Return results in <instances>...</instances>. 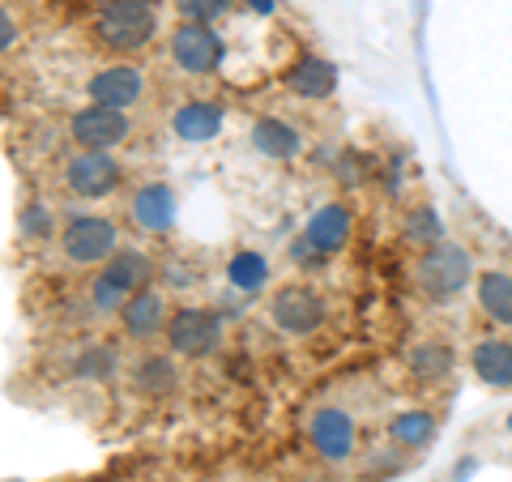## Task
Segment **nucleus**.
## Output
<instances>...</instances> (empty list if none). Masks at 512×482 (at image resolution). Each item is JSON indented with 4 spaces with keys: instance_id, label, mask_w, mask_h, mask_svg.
Returning <instances> with one entry per match:
<instances>
[{
    "instance_id": "nucleus-1",
    "label": "nucleus",
    "mask_w": 512,
    "mask_h": 482,
    "mask_svg": "<svg viewBox=\"0 0 512 482\" xmlns=\"http://www.w3.org/2000/svg\"><path fill=\"white\" fill-rule=\"evenodd\" d=\"M154 26H158L154 0H99L94 39L107 52H141L154 39Z\"/></svg>"
},
{
    "instance_id": "nucleus-2",
    "label": "nucleus",
    "mask_w": 512,
    "mask_h": 482,
    "mask_svg": "<svg viewBox=\"0 0 512 482\" xmlns=\"http://www.w3.org/2000/svg\"><path fill=\"white\" fill-rule=\"evenodd\" d=\"M150 273H154L150 256H141V252H133V248H120V252L103 265L99 278H94V286H90L94 308H99V312H120L124 303H128V295H137L141 286H146Z\"/></svg>"
},
{
    "instance_id": "nucleus-3",
    "label": "nucleus",
    "mask_w": 512,
    "mask_h": 482,
    "mask_svg": "<svg viewBox=\"0 0 512 482\" xmlns=\"http://www.w3.org/2000/svg\"><path fill=\"white\" fill-rule=\"evenodd\" d=\"M60 252L69 256L73 265H107L111 256L120 252V231H116V222H107L99 214L73 218L69 227L60 231Z\"/></svg>"
},
{
    "instance_id": "nucleus-4",
    "label": "nucleus",
    "mask_w": 512,
    "mask_h": 482,
    "mask_svg": "<svg viewBox=\"0 0 512 482\" xmlns=\"http://www.w3.org/2000/svg\"><path fill=\"white\" fill-rule=\"evenodd\" d=\"M222 342V325L210 308H175L167 320V346L180 359H205Z\"/></svg>"
},
{
    "instance_id": "nucleus-5",
    "label": "nucleus",
    "mask_w": 512,
    "mask_h": 482,
    "mask_svg": "<svg viewBox=\"0 0 512 482\" xmlns=\"http://www.w3.org/2000/svg\"><path fill=\"white\" fill-rule=\"evenodd\" d=\"M128 133H133V124H128L120 107L90 103L82 111H73L69 120V137L77 141V150H116L128 141Z\"/></svg>"
},
{
    "instance_id": "nucleus-6",
    "label": "nucleus",
    "mask_w": 512,
    "mask_h": 482,
    "mask_svg": "<svg viewBox=\"0 0 512 482\" xmlns=\"http://www.w3.org/2000/svg\"><path fill=\"white\" fill-rule=\"evenodd\" d=\"M64 184H69L73 197L99 201L120 184V163L107 150H77L69 163H64Z\"/></svg>"
},
{
    "instance_id": "nucleus-7",
    "label": "nucleus",
    "mask_w": 512,
    "mask_h": 482,
    "mask_svg": "<svg viewBox=\"0 0 512 482\" xmlns=\"http://www.w3.org/2000/svg\"><path fill=\"white\" fill-rule=\"evenodd\" d=\"M171 60H175V69H184L192 77L214 73L218 60H222V39L214 35V26L180 22L171 35Z\"/></svg>"
},
{
    "instance_id": "nucleus-8",
    "label": "nucleus",
    "mask_w": 512,
    "mask_h": 482,
    "mask_svg": "<svg viewBox=\"0 0 512 482\" xmlns=\"http://www.w3.org/2000/svg\"><path fill=\"white\" fill-rule=\"evenodd\" d=\"M470 282V256L457 244H436L419 265V286L431 299H448Z\"/></svg>"
},
{
    "instance_id": "nucleus-9",
    "label": "nucleus",
    "mask_w": 512,
    "mask_h": 482,
    "mask_svg": "<svg viewBox=\"0 0 512 482\" xmlns=\"http://www.w3.org/2000/svg\"><path fill=\"white\" fill-rule=\"evenodd\" d=\"M269 316H274V325L282 333H316L320 320H325V299H320L316 291H308V286H282V291L269 299Z\"/></svg>"
},
{
    "instance_id": "nucleus-10",
    "label": "nucleus",
    "mask_w": 512,
    "mask_h": 482,
    "mask_svg": "<svg viewBox=\"0 0 512 482\" xmlns=\"http://www.w3.org/2000/svg\"><path fill=\"white\" fill-rule=\"evenodd\" d=\"M86 94H90V103H99V107L128 111L146 94V77H141L137 64H107V69H99L86 82Z\"/></svg>"
},
{
    "instance_id": "nucleus-11",
    "label": "nucleus",
    "mask_w": 512,
    "mask_h": 482,
    "mask_svg": "<svg viewBox=\"0 0 512 482\" xmlns=\"http://www.w3.org/2000/svg\"><path fill=\"white\" fill-rule=\"evenodd\" d=\"M167 295L163 291H154V286H141L137 295H128V303L120 308V325L124 333L133 337V342H150V337L158 333H167Z\"/></svg>"
},
{
    "instance_id": "nucleus-12",
    "label": "nucleus",
    "mask_w": 512,
    "mask_h": 482,
    "mask_svg": "<svg viewBox=\"0 0 512 482\" xmlns=\"http://www.w3.org/2000/svg\"><path fill=\"white\" fill-rule=\"evenodd\" d=\"M308 436L325 461H346L355 453V423H350V414H342V410H316Z\"/></svg>"
},
{
    "instance_id": "nucleus-13",
    "label": "nucleus",
    "mask_w": 512,
    "mask_h": 482,
    "mask_svg": "<svg viewBox=\"0 0 512 482\" xmlns=\"http://www.w3.org/2000/svg\"><path fill=\"white\" fill-rule=\"evenodd\" d=\"M282 82L291 94H299V99H325V94H333V86H338V69L320 56H303L282 73Z\"/></svg>"
},
{
    "instance_id": "nucleus-14",
    "label": "nucleus",
    "mask_w": 512,
    "mask_h": 482,
    "mask_svg": "<svg viewBox=\"0 0 512 482\" xmlns=\"http://www.w3.org/2000/svg\"><path fill=\"white\" fill-rule=\"evenodd\" d=\"M133 222L146 235H163L175 222V192L167 184H146L133 197Z\"/></svg>"
},
{
    "instance_id": "nucleus-15",
    "label": "nucleus",
    "mask_w": 512,
    "mask_h": 482,
    "mask_svg": "<svg viewBox=\"0 0 512 482\" xmlns=\"http://www.w3.org/2000/svg\"><path fill=\"white\" fill-rule=\"evenodd\" d=\"M171 128H175V137L192 141V146H201V141H214L218 128H222V107L210 103V99H192V103H184L180 111H175Z\"/></svg>"
},
{
    "instance_id": "nucleus-16",
    "label": "nucleus",
    "mask_w": 512,
    "mask_h": 482,
    "mask_svg": "<svg viewBox=\"0 0 512 482\" xmlns=\"http://www.w3.org/2000/svg\"><path fill=\"white\" fill-rule=\"evenodd\" d=\"M346 239H350V214L342 210V205H325V210H316L312 222H308V231H303V244H308L312 252H320V256L346 248Z\"/></svg>"
},
{
    "instance_id": "nucleus-17",
    "label": "nucleus",
    "mask_w": 512,
    "mask_h": 482,
    "mask_svg": "<svg viewBox=\"0 0 512 482\" xmlns=\"http://www.w3.org/2000/svg\"><path fill=\"white\" fill-rule=\"evenodd\" d=\"M252 146L261 150L265 158H295L303 150V137L295 124L274 120V116H261L252 124Z\"/></svg>"
},
{
    "instance_id": "nucleus-18",
    "label": "nucleus",
    "mask_w": 512,
    "mask_h": 482,
    "mask_svg": "<svg viewBox=\"0 0 512 482\" xmlns=\"http://www.w3.org/2000/svg\"><path fill=\"white\" fill-rule=\"evenodd\" d=\"M478 303L495 325H512V278L500 269L478 273Z\"/></svg>"
},
{
    "instance_id": "nucleus-19",
    "label": "nucleus",
    "mask_w": 512,
    "mask_h": 482,
    "mask_svg": "<svg viewBox=\"0 0 512 482\" xmlns=\"http://www.w3.org/2000/svg\"><path fill=\"white\" fill-rule=\"evenodd\" d=\"M474 372L495 389H512V342H478Z\"/></svg>"
},
{
    "instance_id": "nucleus-20",
    "label": "nucleus",
    "mask_w": 512,
    "mask_h": 482,
    "mask_svg": "<svg viewBox=\"0 0 512 482\" xmlns=\"http://www.w3.org/2000/svg\"><path fill=\"white\" fill-rule=\"evenodd\" d=\"M133 384L146 397H167L175 384H180V372H175V363L167 355H146L133 367Z\"/></svg>"
},
{
    "instance_id": "nucleus-21",
    "label": "nucleus",
    "mask_w": 512,
    "mask_h": 482,
    "mask_svg": "<svg viewBox=\"0 0 512 482\" xmlns=\"http://www.w3.org/2000/svg\"><path fill=\"white\" fill-rule=\"evenodd\" d=\"M227 278L239 291H261L269 278V265H265V256H256V252H235L227 261Z\"/></svg>"
},
{
    "instance_id": "nucleus-22",
    "label": "nucleus",
    "mask_w": 512,
    "mask_h": 482,
    "mask_svg": "<svg viewBox=\"0 0 512 482\" xmlns=\"http://www.w3.org/2000/svg\"><path fill=\"white\" fill-rule=\"evenodd\" d=\"M393 436L402 440L406 448H423L431 436H436V423H431L423 410H406V414H397L393 419Z\"/></svg>"
},
{
    "instance_id": "nucleus-23",
    "label": "nucleus",
    "mask_w": 512,
    "mask_h": 482,
    "mask_svg": "<svg viewBox=\"0 0 512 482\" xmlns=\"http://www.w3.org/2000/svg\"><path fill=\"white\" fill-rule=\"evenodd\" d=\"M77 372H82L86 380H107V376H116V359H111V350L90 346L86 355L77 359Z\"/></svg>"
},
{
    "instance_id": "nucleus-24",
    "label": "nucleus",
    "mask_w": 512,
    "mask_h": 482,
    "mask_svg": "<svg viewBox=\"0 0 512 482\" xmlns=\"http://www.w3.org/2000/svg\"><path fill=\"white\" fill-rule=\"evenodd\" d=\"M227 9H231V0H180L184 22H201V26H210V22L222 18Z\"/></svg>"
},
{
    "instance_id": "nucleus-25",
    "label": "nucleus",
    "mask_w": 512,
    "mask_h": 482,
    "mask_svg": "<svg viewBox=\"0 0 512 482\" xmlns=\"http://www.w3.org/2000/svg\"><path fill=\"white\" fill-rule=\"evenodd\" d=\"M406 239H410V244H431V248H436L440 244V222H436V214H431V210L414 214L406 222Z\"/></svg>"
},
{
    "instance_id": "nucleus-26",
    "label": "nucleus",
    "mask_w": 512,
    "mask_h": 482,
    "mask_svg": "<svg viewBox=\"0 0 512 482\" xmlns=\"http://www.w3.org/2000/svg\"><path fill=\"white\" fill-rule=\"evenodd\" d=\"M414 372H423V376H444L448 372V350L444 346H427L414 355Z\"/></svg>"
},
{
    "instance_id": "nucleus-27",
    "label": "nucleus",
    "mask_w": 512,
    "mask_h": 482,
    "mask_svg": "<svg viewBox=\"0 0 512 482\" xmlns=\"http://www.w3.org/2000/svg\"><path fill=\"white\" fill-rule=\"evenodd\" d=\"M13 43H18V22H13L5 9H0V52H9Z\"/></svg>"
},
{
    "instance_id": "nucleus-28",
    "label": "nucleus",
    "mask_w": 512,
    "mask_h": 482,
    "mask_svg": "<svg viewBox=\"0 0 512 482\" xmlns=\"http://www.w3.org/2000/svg\"><path fill=\"white\" fill-rule=\"evenodd\" d=\"M248 5H252L256 13H274V0H248Z\"/></svg>"
}]
</instances>
